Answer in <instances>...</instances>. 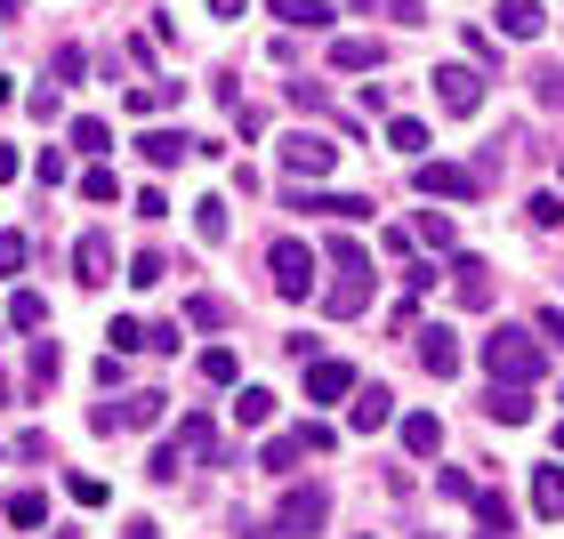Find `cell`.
<instances>
[{
  "mask_svg": "<svg viewBox=\"0 0 564 539\" xmlns=\"http://www.w3.org/2000/svg\"><path fill=\"white\" fill-rule=\"evenodd\" d=\"M484 363H492V387H541L549 354H541L532 330H492V339H484Z\"/></svg>",
  "mask_w": 564,
  "mask_h": 539,
  "instance_id": "cell-2",
  "label": "cell"
},
{
  "mask_svg": "<svg viewBox=\"0 0 564 539\" xmlns=\"http://www.w3.org/2000/svg\"><path fill=\"white\" fill-rule=\"evenodd\" d=\"M306 395H315V403H339V395H355V371L330 363V354H306Z\"/></svg>",
  "mask_w": 564,
  "mask_h": 539,
  "instance_id": "cell-11",
  "label": "cell"
},
{
  "mask_svg": "<svg viewBox=\"0 0 564 539\" xmlns=\"http://www.w3.org/2000/svg\"><path fill=\"white\" fill-rule=\"evenodd\" d=\"M82 194L89 201H121V177L113 169H82Z\"/></svg>",
  "mask_w": 564,
  "mask_h": 539,
  "instance_id": "cell-32",
  "label": "cell"
},
{
  "mask_svg": "<svg viewBox=\"0 0 564 539\" xmlns=\"http://www.w3.org/2000/svg\"><path fill=\"white\" fill-rule=\"evenodd\" d=\"M186 322H194V330H218V322H226V298H194Z\"/></svg>",
  "mask_w": 564,
  "mask_h": 539,
  "instance_id": "cell-35",
  "label": "cell"
},
{
  "mask_svg": "<svg viewBox=\"0 0 564 539\" xmlns=\"http://www.w3.org/2000/svg\"><path fill=\"white\" fill-rule=\"evenodd\" d=\"M194 234L202 242H226V201H194Z\"/></svg>",
  "mask_w": 564,
  "mask_h": 539,
  "instance_id": "cell-30",
  "label": "cell"
},
{
  "mask_svg": "<svg viewBox=\"0 0 564 539\" xmlns=\"http://www.w3.org/2000/svg\"><path fill=\"white\" fill-rule=\"evenodd\" d=\"M420 242H427V250H452V218L427 210V218H420Z\"/></svg>",
  "mask_w": 564,
  "mask_h": 539,
  "instance_id": "cell-34",
  "label": "cell"
},
{
  "mask_svg": "<svg viewBox=\"0 0 564 539\" xmlns=\"http://www.w3.org/2000/svg\"><path fill=\"white\" fill-rule=\"evenodd\" d=\"M524 395H532V387H492V395H484V410H492L500 427H524V419H532V403H524Z\"/></svg>",
  "mask_w": 564,
  "mask_h": 539,
  "instance_id": "cell-21",
  "label": "cell"
},
{
  "mask_svg": "<svg viewBox=\"0 0 564 539\" xmlns=\"http://www.w3.org/2000/svg\"><path fill=\"white\" fill-rule=\"evenodd\" d=\"M162 403L170 395H130V403H97V435H121V427H162Z\"/></svg>",
  "mask_w": 564,
  "mask_h": 539,
  "instance_id": "cell-7",
  "label": "cell"
},
{
  "mask_svg": "<svg viewBox=\"0 0 564 539\" xmlns=\"http://www.w3.org/2000/svg\"><path fill=\"white\" fill-rule=\"evenodd\" d=\"M500 41H541V24H549V9L541 0H500Z\"/></svg>",
  "mask_w": 564,
  "mask_h": 539,
  "instance_id": "cell-14",
  "label": "cell"
},
{
  "mask_svg": "<svg viewBox=\"0 0 564 539\" xmlns=\"http://www.w3.org/2000/svg\"><path fill=\"white\" fill-rule=\"evenodd\" d=\"M202 378H210V387H242V363H235V346H210V354H202Z\"/></svg>",
  "mask_w": 564,
  "mask_h": 539,
  "instance_id": "cell-26",
  "label": "cell"
},
{
  "mask_svg": "<svg viewBox=\"0 0 564 539\" xmlns=\"http://www.w3.org/2000/svg\"><path fill=\"white\" fill-rule=\"evenodd\" d=\"M330 298H323V315L330 322H355L371 306V258H364V242H347V234H330Z\"/></svg>",
  "mask_w": 564,
  "mask_h": 539,
  "instance_id": "cell-1",
  "label": "cell"
},
{
  "mask_svg": "<svg viewBox=\"0 0 564 539\" xmlns=\"http://www.w3.org/2000/svg\"><path fill=\"white\" fill-rule=\"evenodd\" d=\"M250 539H267V531H250Z\"/></svg>",
  "mask_w": 564,
  "mask_h": 539,
  "instance_id": "cell-53",
  "label": "cell"
},
{
  "mask_svg": "<svg viewBox=\"0 0 564 539\" xmlns=\"http://www.w3.org/2000/svg\"><path fill=\"white\" fill-rule=\"evenodd\" d=\"M291 210H315V218L355 226V218H371V201H364V194H306V186H291Z\"/></svg>",
  "mask_w": 564,
  "mask_h": 539,
  "instance_id": "cell-10",
  "label": "cell"
},
{
  "mask_svg": "<svg viewBox=\"0 0 564 539\" xmlns=\"http://www.w3.org/2000/svg\"><path fill=\"white\" fill-rule=\"evenodd\" d=\"M138 346H145V354H177V330H170V322H145Z\"/></svg>",
  "mask_w": 564,
  "mask_h": 539,
  "instance_id": "cell-37",
  "label": "cell"
},
{
  "mask_svg": "<svg viewBox=\"0 0 564 539\" xmlns=\"http://www.w3.org/2000/svg\"><path fill=\"white\" fill-rule=\"evenodd\" d=\"M484 539H508V531H484Z\"/></svg>",
  "mask_w": 564,
  "mask_h": 539,
  "instance_id": "cell-51",
  "label": "cell"
},
{
  "mask_svg": "<svg viewBox=\"0 0 564 539\" xmlns=\"http://www.w3.org/2000/svg\"><path fill=\"white\" fill-rule=\"evenodd\" d=\"M476 516H484V531H508V499L500 492H476Z\"/></svg>",
  "mask_w": 564,
  "mask_h": 539,
  "instance_id": "cell-36",
  "label": "cell"
},
{
  "mask_svg": "<svg viewBox=\"0 0 564 539\" xmlns=\"http://www.w3.org/2000/svg\"><path fill=\"white\" fill-rule=\"evenodd\" d=\"M532 330H541V339H549V346H564V306H549V315H541V322H532Z\"/></svg>",
  "mask_w": 564,
  "mask_h": 539,
  "instance_id": "cell-44",
  "label": "cell"
},
{
  "mask_svg": "<svg viewBox=\"0 0 564 539\" xmlns=\"http://www.w3.org/2000/svg\"><path fill=\"white\" fill-rule=\"evenodd\" d=\"M177 459H218V427L202 419V410H186V419H177V443H170Z\"/></svg>",
  "mask_w": 564,
  "mask_h": 539,
  "instance_id": "cell-17",
  "label": "cell"
},
{
  "mask_svg": "<svg viewBox=\"0 0 564 539\" xmlns=\"http://www.w3.org/2000/svg\"><path fill=\"white\" fill-rule=\"evenodd\" d=\"M299 459H306V443H299V435H274V443L259 451V468H267V475H291Z\"/></svg>",
  "mask_w": 564,
  "mask_h": 539,
  "instance_id": "cell-24",
  "label": "cell"
},
{
  "mask_svg": "<svg viewBox=\"0 0 564 539\" xmlns=\"http://www.w3.org/2000/svg\"><path fill=\"white\" fill-rule=\"evenodd\" d=\"M177 468H186V459H177V451H170V443H162V451H153V459H145V475H153V483H170V475H177Z\"/></svg>",
  "mask_w": 564,
  "mask_h": 539,
  "instance_id": "cell-38",
  "label": "cell"
},
{
  "mask_svg": "<svg viewBox=\"0 0 564 539\" xmlns=\"http://www.w3.org/2000/svg\"><path fill=\"white\" fill-rule=\"evenodd\" d=\"M541 97H549V106H564V73H541Z\"/></svg>",
  "mask_w": 564,
  "mask_h": 539,
  "instance_id": "cell-47",
  "label": "cell"
},
{
  "mask_svg": "<svg viewBox=\"0 0 564 539\" xmlns=\"http://www.w3.org/2000/svg\"><path fill=\"white\" fill-rule=\"evenodd\" d=\"M282 169L291 177H330L339 169V145H330L323 130H299V138H282Z\"/></svg>",
  "mask_w": 564,
  "mask_h": 539,
  "instance_id": "cell-6",
  "label": "cell"
},
{
  "mask_svg": "<svg viewBox=\"0 0 564 539\" xmlns=\"http://www.w3.org/2000/svg\"><path fill=\"white\" fill-rule=\"evenodd\" d=\"M138 153H145L153 169H177L186 153H202V138H186V130H145V138H138Z\"/></svg>",
  "mask_w": 564,
  "mask_h": 539,
  "instance_id": "cell-13",
  "label": "cell"
},
{
  "mask_svg": "<svg viewBox=\"0 0 564 539\" xmlns=\"http://www.w3.org/2000/svg\"><path fill=\"white\" fill-rule=\"evenodd\" d=\"M41 516H48L41 492H17V499H9V524H17V531H41Z\"/></svg>",
  "mask_w": 564,
  "mask_h": 539,
  "instance_id": "cell-29",
  "label": "cell"
},
{
  "mask_svg": "<svg viewBox=\"0 0 564 539\" xmlns=\"http://www.w3.org/2000/svg\"><path fill=\"white\" fill-rule=\"evenodd\" d=\"M420 194H435V201H476V169H459V162H420Z\"/></svg>",
  "mask_w": 564,
  "mask_h": 539,
  "instance_id": "cell-8",
  "label": "cell"
},
{
  "mask_svg": "<svg viewBox=\"0 0 564 539\" xmlns=\"http://www.w3.org/2000/svg\"><path fill=\"white\" fill-rule=\"evenodd\" d=\"M235 419H242V427H267V419H274V395H267V387H242V395H235Z\"/></svg>",
  "mask_w": 564,
  "mask_h": 539,
  "instance_id": "cell-27",
  "label": "cell"
},
{
  "mask_svg": "<svg viewBox=\"0 0 564 539\" xmlns=\"http://www.w3.org/2000/svg\"><path fill=\"white\" fill-rule=\"evenodd\" d=\"M556 451H564V427H556Z\"/></svg>",
  "mask_w": 564,
  "mask_h": 539,
  "instance_id": "cell-52",
  "label": "cell"
},
{
  "mask_svg": "<svg viewBox=\"0 0 564 539\" xmlns=\"http://www.w3.org/2000/svg\"><path fill=\"white\" fill-rule=\"evenodd\" d=\"M403 451L435 459V451H444V419H435V410H403Z\"/></svg>",
  "mask_w": 564,
  "mask_h": 539,
  "instance_id": "cell-16",
  "label": "cell"
},
{
  "mask_svg": "<svg viewBox=\"0 0 564 539\" xmlns=\"http://www.w3.org/2000/svg\"><path fill=\"white\" fill-rule=\"evenodd\" d=\"M162 274H170V266H162V258H153V250H145V258L130 266V282H138V290H153V282H162Z\"/></svg>",
  "mask_w": 564,
  "mask_h": 539,
  "instance_id": "cell-43",
  "label": "cell"
},
{
  "mask_svg": "<svg viewBox=\"0 0 564 539\" xmlns=\"http://www.w3.org/2000/svg\"><path fill=\"white\" fill-rule=\"evenodd\" d=\"M106 339H113V354H130V346H138V339H145V322H130V315H121V322H113V330H106Z\"/></svg>",
  "mask_w": 564,
  "mask_h": 539,
  "instance_id": "cell-41",
  "label": "cell"
},
{
  "mask_svg": "<svg viewBox=\"0 0 564 539\" xmlns=\"http://www.w3.org/2000/svg\"><path fill=\"white\" fill-rule=\"evenodd\" d=\"M556 169H564V162H556Z\"/></svg>",
  "mask_w": 564,
  "mask_h": 539,
  "instance_id": "cell-55",
  "label": "cell"
},
{
  "mask_svg": "<svg viewBox=\"0 0 564 539\" xmlns=\"http://www.w3.org/2000/svg\"><path fill=\"white\" fill-rule=\"evenodd\" d=\"M388 410H395V395H388V387H355L347 427H355V435H379V427H388Z\"/></svg>",
  "mask_w": 564,
  "mask_h": 539,
  "instance_id": "cell-18",
  "label": "cell"
},
{
  "mask_svg": "<svg viewBox=\"0 0 564 539\" xmlns=\"http://www.w3.org/2000/svg\"><path fill=\"white\" fill-rule=\"evenodd\" d=\"M0 403H9V371H0Z\"/></svg>",
  "mask_w": 564,
  "mask_h": 539,
  "instance_id": "cell-50",
  "label": "cell"
},
{
  "mask_svg": "<svg viewBox=\"0 0 564 539\" xmlns=\"http://www.w3.org/2000/svg\"><path fill=\"white\" fill-rule=\"evenodd\" d=\"M435 106H444L452 121L484 113V73H468V65H435Z\"/></svg>",
  "mask_w": 564,
  "mask_h": 539,
  "instance_id": "cell-5",
  "label": "cell"
},
{
  "mask_svg": "<svg viewBox=\"0 0 564 539\" xmlns=\"http://www.w3.org/2000/svg\"><path fill=\"white\" fill-rule=\"evenodd\" d=\"M41 322H48V298L41 290H17L9 298V330H41Z\"/></svg>",
  "mask_w": 564,
  "mask_h": 539,
  "instance_id": "cell-25",
  "label": "cell"
},
{
  "mask_svg": "<svg viewBox=\"0 0 564 539\" xmlns=\"http://www.w3.org/2000/svg\"><path fill=\"white\" fill-rule=\"evenodd\" d=\"M250 9V0H210V16H242Z\"/></svg>",
  "mask_w": 564,
  "mask_h": 539,
  "instance_id": "cell-48",
  "label": "cell"
},
{
  "mask_svg": "<svg viewBox=\"0 0 564 539\" xmlns=\"http://www.w3.org/2000/svg\"><path fill=\"white\" fill-rule=\"evenodd\" d=\"M17 169H24V153H17V145H0V186H9Z\"/></svg>",
  "mask_w": 564,
  "mask_h": 539,
  "instance_id": "cell-46",
  "label": "cell"
},
{
  "mask_svg": "<svg viewBox=\"0 0 564 539\" xmlns=\"http://www.w3.org/2000/svg\"><path fill=\"white\" fill-rule=\"evenodd\" d=\"M388 16H395V24H427V9H420V0H388Z\"/></svg>",
  "mask_w": 564,
  "mask_h": 539,
  "instance_id": "cell-45",
  "label": "cell"
},
{
  "mask_svg": "<svg viewBox=\"0 0 564 539\" xmlns=\"http://www.w3.org/2000/svg\"><path fill=\"white\" fill-rule=\"evenodd\" d=\"M267 274H274L282 298H315V250H306V242H274L267 250Z\"/></svg>",
  "mask_w": 564,
  "mask_h": 539,
  "instance_id": "cell-4",
  "label": "cell"
},
{
  "mask_svg": "<svg viewBox=\"0 0 564 539\" xmlns=\"http://www.w3.org/2000/svg\"><path fill=\"white\" fill-rule=\"evenodd\" d=\"M388 153H412V162H420V153H427V130H420V121H388Z\"/></svg>",
  "mask_w": 564,
  "mask_h": 539,
  "instance_id": "cell-28",
  "label": "cell"
},
{
  "mask_svg": "<svg viewBox=\"0 0 564 539\" xmlns=\"http://www.w3.org/2000/svg\"><path fill=\"white\" fill-rule=\"evenodd\" d=\"M267 9L291 24V33H323V24H330V0H267Z\"/></svg>",
  "mask_w": 564,
  "mask_h": 539,
  "instance_id": "cell-19",
  "label": "cell"
},
{
  "mask_svg": "<svg viewBox=\"0 0 564 539\" xmlns=\"http://www.w3.org/2000/svg\"><path fill=\"white\" fill-rule=\"evenodd\" d=\"M73 282H82V290L113 282V250H106V234H82V242H73Z\"/></svg>",
  "mask_w": 564,
  "mask_h": 539,
  "instance_id": "cell-12",
  "label": "cell"
},
{
  "mask_svg": "<svg viewBox=\"0 0 564 539\" xmlns=\"http://www.w3.org/2000/svg\"><path fill=\"white\" fill-rule=\"evenodd\" d=\"M323 516H330V492H323V483H291V492H282V516H274V531L315 539V531H323Z\"/></svg>",
  "mask_w": 564,
  "mask_h": 539,
  "instance_id": "cell-3",
  "label": "cell"
},
{
  "mask_svg": "<svg viewBox=\"0 0 564 539\" xmlns=\"http://www.w3.org/2000/svg\"><path fill=\"white\" fill-rule=\"evenodd\" d=\"M452 298L468 306V315H476V306H492V266H484V258H468V250H459V258H452Z\"/></svg>",
  "mask_w": 564,
  "mask_h": 539,
  "instance_id": "cell-9",
  "label": "cell"
},
{
  "mask_svg": "<svg viewBox=\"0 0 564 539\" xmlns=\"http://www.w3.org/2000/svg\"><path fill=\"white\" fill-rule=\"evenodd\" d=\"M420 539H435V531H420Z\"/></svg>",
  "mask_w": 564,
  "mask_h": 539,
  "instance_id": "cell-54",
  "label": "cell"
},
{
  "mask_svg": "<svg viewBox=\"0 0 564 539\" xmlns=\"http://www.w3.org/2000/svg\"><path fill=\"white\" fill-rule=\"evenodd\" d=\"M106 145H113L106 121H73V153H106Z\"/></svg>",
  "mask_w": 564,
  "mask_h": 539,
  "instance_id": "cell-31",
  "label": "cell"
},
{
  "mask_svg": "<svg viewBox=\"0 0 564 539\" xmlns=\"http://www.w3.org/2000/svg\"><path fill=\"white\" fill-rule=\"evenodd\" d=\"M24 258H33V250H24V234H0V274H17Z\"/></svg>",
  "mask_w": 564,
  "mask_h": 539,
  "instance_id": "cell-40",
  "label": "cell"
},
{
  "mask_svg": "<svg viewBox=\"0 0 564 539\" xmlns=\"http://www.w3.org/2000/svg\"><path fill=\"white\" fill-rule=\"evenodd\" d=\"M17 9H24V0H0V16H17Z\"/></svg>",
  "mask_w": 564,
  "mask_h": 539,
  "instance_id": "cell-49",
  "label": "cell"
},
{
  "mask_svg": "<svg viewBox=\"0 0 564 539\" xmlns=\"http://www.w3.org/2000/svg\"><path fill=\"white\" fill-rule=\"evenodd\" d=\"M330 65H339V73H371L379 65V41H330Z\"/></svg>",
  "mask_w": 564,
  "mask_h": 539,
  "instance_id": "cell-23",
  "label": "cell"
},
{
  "mask_svg": "<svg viewBox=\"0 0 564 539\" xmlns=\"http://www.w3.org/2000/svg\"><path fill=\"white\" fill-rule=\"evenodd\" d=\"M57 371H65L57 339H33V354H24V378H33V395H48V387H57Z\"/></svg>",
  "mask_w": 564,
  "mask_h": 539,
  "instance_id": "cell-20",
  "label": "cell"
},
{
  "mask_svg": "<svg viewBox=\"0 0 564 539\" xmlns=\"http://www.w3.org/2000/svg\"><path fill=\"white\" fill-rule=\"evenodd\" d=\"M420 363H427L435 378H452V371H459V339H452V322H427V330H420Z\"/></svg>",
  "mask_w": 564,
  "mask_h": 539,
  "instance_id": "cell-15",
  "label": "cell"
},
{
  "mask_svg": "<svg viewBox=\"0 0 564 539\" xmlns=\"http://www.w3.org/2000/svg\"><path fill=\"white\" fill-rule=\"evenodd\" d=\"M435 492H444V499H476V483L459 475V468H444V475H435Z\"/></svg>",
  "mask_w": 564,
  "mask_h": 539,
  "instance_id": "cell-39",
  "label": "cell"
},
{
  "mask_svg": "<svg viewBox=\"0 0 564 539\" xmlns=\"http://www.w3.org/2000/svg\"><path fill=\"white\" fill-rule=\"evenodd\" d=\"M532 507H541L549 524H564V468H541V475H532Z\"/></svg>",
  "mask_w": 564,
  "mask_h": 539,
  "instance_id": "cell-22",
  "label": "cell"
},
{
  "mask_svg": "<svg viewBox=\"0 0 564 539\" xmlns=\"http://www.w3.org/2000/svg\"><path fill=\"white\" fill-rule=\"evenodd\" d=\"M524 210H532V226H541V234H549V226H564V201H556V194H532Z\"/></svg>",
  "mask_w": 564,
  "mask_h": 539,
  "instance_id": "cell-33",
  "label": "cell"
},
{
  "mask_svg": "<svg viewBox=\"0 0 564 539\" xmlns=\"http://www.w3.org/2000/svg\"><path fill=\"white\" fill-rule=\"evenodd\" d=\"M291 106L299 113H323V81H291Z\"/></svg>",
  "mask_w": 564,
  "mask_h": 539,
  "instance_id": "cell-42",
  "label": "cell"
}]
</instances>
